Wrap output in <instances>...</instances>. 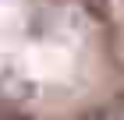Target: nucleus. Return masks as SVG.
<instances>
[{"mask_svg": "<svg viewBox=\"0 0 124 120\" xmlns=\"http://www.w3.org/2000/svg\"><path fill=\"white\" fill-rule=\"evenodd\" d=\"M89 120H121V117H117L114 110H96V113H92Z\"/></svg>", "mask_w": 124, "mask_h": 120, "instance_id": "obj_1", "label": "nucleus"}, {"mask_svg": "<svg viewBox=\"0 0 124 120\" xmlns=\"http://www.w3.org/2000/svg\"><path fill=\"white\" fill-rule=\"evenodd\" d=\"M82 4H85L89 11H96V14H99V11H106V0H82Z\"/></svg>", "mask_w": 124, "mask_h": 120, "instance_id": "obj_2", "label": "nucleus"}]
</instances>
